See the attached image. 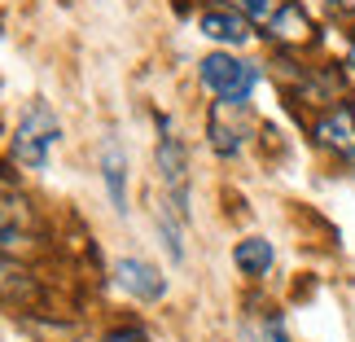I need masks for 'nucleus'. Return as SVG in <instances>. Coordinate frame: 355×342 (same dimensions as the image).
Returning <instances> with one entry per match:
<instances>
[{
  "label": "nucleus",
  "instance_id": "11",
  "mask_svg": "<svg viewBox=\"0 0 355 342\" xmlns=\"http://www.w3.org/2000/svg\"><path fill=\"white\" fill-rule=\"evenodd\" d=\"M0 298H5V303H31L35 298L31 272H26L18 259H9V255H0Z\"/></svg>",
  "mask_w": 355,
  "mask_h": 342
},
{
  "label": "nucleus",
  "instance_id": "5",
  "mask_svg": "<svg viewBox=\"0 0 355 342\" xmlns=\"http://www.w3.org/2000/svg\"><path fill=\"white\" fill-rule=\"evenodd\" d=\"M254 123L245 114V105H228V101H215V110L207 119V136H211V149L220 158H237L245 141H250Z\"/></svg>",
  "mask_w": 355,
  "mask_h": 342
},
{
  "label": "nucleus",
  "instance_id": "13",
  "mask_svg": "<svg viewBox=\"0 0 355 342\" xmlns=\"http://www.w3.org/2000/svg\"><path fill=\"white\" fill-rule=\"evenodd\" d=\"M154 224H158V237H162V246H167V255L175 259V264H184V224L175 220L167 207L154 211Z\"/></svg>",
  "mask_w": 355,
  "mask_h": 342
},
{
  "label": "nucleus",
  "instance_id": "6",
  "mask_svg": "<svg viewBox=\"0 0 355 342\" xmlns=\"http://www.w3.org/2000/svg\"><path fill=\"white\" fill-rule=\"evenodd\" d=\"M250 26L254 22L245 18L241 9H233V5H211V9L198 13V31L207 40H215V44H224V49H241L245 40L254 35Z\"/></svg>",
  "mask_w": 355,
  "mask_h": 342
},
{
  "label": "nucleus",
  "instance_id": "10",
  "mask_svg": "<svg viewBox=\"0 0 355 342\" xmlns=\"http://www.w3.org/2000/svg\"><path fill=\"white\" fill-rule=\"evenodd\" d=\"M272 259H277V250H272L268 237H245V241L233 246V264H237L250 281H263V277H268V272H272Z\"/></svg>",
  "mask_w": 355,
  "mask_h": 342
},
{
  "label": "nucleus",
  "instance_id": "17",
  "mask_svg": "<svg viewBox=\"0 0 355 342\" xmlns=\"http://www.w3.org/2000/svg\"><path fill=\"white\" fill-rule=\"evenodd\" d=\"M211 5H233V9H241V0H211Z\"/></svg>",
  "mask_w": 355,
  "mask_h": 342
},
{
  "label": "nucleus",
  "instance_id": "2",
  "mask_svg": "<svg viewBox=\"0 0 355 342\" xmlns=\"http://www.w3.org/2000/svg\"><path fill=\"white\" fill-rule=\"evenodd\" d=\"M62 136V123L53 114L49 101H31L18 119V128H13V158L22 162L26 171H44L49 167V149L58 145Z\"/></svg>",
  "mask_w": 355,
  "mask_h": 342
},
{
  "label": "nucleus",
  "instance_id": "18",
  "mask_svg": "<svg viewBox=\"0 0 355 342\" xmlns=\"http://www.w3.org/2000/svg\"><path fill=\"white\" fill-rule=\"evenodd\" d=\"M351 58H355V53H351Z\"/></svg>",
  "mask_w": 355,
  "mask_h": 342
},
{
  "label": "nucleus",
  "instance_id": "12",
  "mask_svg": "<svg viewBox=\"0 0 355 342\" xmlns=\"http://www.w3.org/2000/svg\"><path fill=\"white\" fill-rule=\"evenodd\" d=\"M22 330L35 342H79V325H62V320H40V316H22Z\"/></svg>",
  "mask_w": 355,
  "mask_h": 342
},
{
  "label": "nucleus",
  "instance_id": "14",
  "mask_svg": "<svg viewBox=\"0 0 355 342\" xmlns=\"http://www.w3.org/2000/svg\"><path fill=\"white\" fill-rule=\"evenodd\" d=\"M26 220V207H22V198H13L9 189H0V232H9V228H22Z\"/></svg>",
  "mask_w": 355,
  "mask_h": 342
},
{
  "label": "nucleus",
  "instance_id": "15",
  "mask_svg": "<svg viewBox=\"0 0 355 342\" xmlns=\"http://www.w3.org/2000/svg\"><path fill=\"white\" fill-rule=\"evenodd\" d=\"M263 338H268V342H290V334H285V320L277 316V311H268V316H263Z\"/></svg>",
  "mask_w": 355,
  "mask_h": 342
},
{
  "label": "nucleus",
  "instance_id": "16",
  "mask_svg": "<svg viewBox=\"0 0 355 342\" xmlns=\"http://www.w3.org/2000/svg\"><path fill=\"white\" fill-rule=\"evenodd\" d=\"M101 342H149V334H145V330H136V325H123V330H110Z\"/></svg>",
  "mask_w": 355,
  "mask_h": 342
},
{
  "label": "nucleus",
  "instance_id": "7",
  "mask_svg": "<svg viewBox=\"0 0 355 342\" xmlns=\"http://www.w3.org/2000/svg\"><path fill=\"white\" fill-rule=\"evenodd\" d=\"M114 281H119L123 294L141 298V303H158V298L167 294L162 272L154 264H145V259H119V264H114Z\"/></svg>",
  "mask_w": 355,
  "mask_h": 342
},
{
  "label": "nucleus",
  "instance_id": "8",
  "mask_svg": "<svg viewBox=\"0 0 355 342\" xmlns=\"http://www.w3.org/2000/svg\"><path fill=\"white\" fill-rule=\"evenodd\" d=\"M263 31L277 40V44H290V49H298V44H311V35H316V26H311V18H307V9H298L294 0H285L281 5V13L272 18Z\"/></svg>",
  "mask_w": 355,
  "mask_h": 342
},
{
  "label": "nucleus",
  "instance_id": "9",
  "mask_svg": "<svg viewBox=\"0 0 355 342\" xmlns=\"http://www.w3.org/2000/svg\"><path fill=\"white\" fill-rule=\"evenodd\" d=\"M101 180L110 194V207L119 215H128V154L119 149V141H105L101 149Z\"/></svg>",
  "mask_w": 355,
  "mask_h": 342
},
{
  "label": "nucleus",
  "instance_id": "1",
  "mask_svg": "<svg viewBox=\"0 0 355 342\" xmlns=\"http://www.w3.org/2000/svg\"><path fill=\"white\" fill-rule=\"evenodd\" d=\"M154 167H158V185L167 194V207L180 224H189V149L184 141L175 136L171 119L162 114L158 119V149H154Z\"/></svg>",
  "mask_w": 355,
  "mask_h": 342
},
{
  "label": "nucleus",
  "instance_id": "3",
  "mask_svg": "<svg viewBox=\"0 0 355 342\" xmlns=\"http://www.w3.org/2000/svg\"><path fill=\"white\" fill-rule=\"evenodd\" d=\"M198 79H202V88H211L220 101L245 105L250 92H254V84H259V66L233 58V53H211V58H202Z\"/></svg>",
  "mask_w": 355,
  "mask_h": 342
},
{
  "label": "nucleus",
  "instance_id": "4",
  "mask_svg": "<svg viewBox=\"0 0 355 342\" xmlns=\"http://www.w3.org/2000/svg\"><path fill=\"white\" fill-rule=\"evenodd\" d=\"M311 136H316L320 149H329L334 158H343L355 167V101H338L329 110H320L311 119Z\"/></svg>",
  "mask_w": 355,
  "mask_h": 342
}]
</instances>
